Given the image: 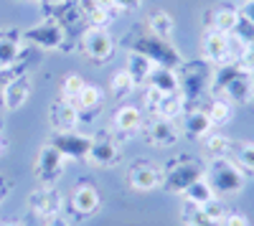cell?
<instances>
[{"label": "cell", "instance_id": "cell-1", "mask_svg": "<svg viewBox=\"0 0 254 226\" xmlns=\"http://www.w3.org/2000/svg\"><path fill=\"white\" fill-rule=\"evenodd\" d=\"M214 97H224L231 105H249L254 94V79L252 74L239 64V61H229V64L214 66V76H211V89Z\"/></svg>", "mask_w": 254, "mask_h": 226}, {"label": "cell", "instance_id": "cell-16", "mask_svg": "<svg viewBox=\"0 0 254 226\" xmlns=\"http://www.w3.org/2000/svg\"><path fill=\"white\" fill-rule=\"evenodd\" d=\"M79 110L66 99H56L54 105L49 107V122L56 127V132H64V130H74L79 125Z\"/></svg>", "mask_w": 254, "mask_h": 226}, {"label": "cell", "instance_id": "cell-43", "mask_svg": "<svg viewBox=\"0 0 254 226\" xmlns=\"http://www.w3.org/2000/svg\"><path fill=\"white\" fill-rule=\"evenodd\" d=\"M5 150V142H3V137H0V153H3Z\"/></svg>", "mask_w": 254, "mask_h": 226}, {"label": "cell", "instance_id": "cell-15", "mask_svg": "<svg viewBox=\"0 0 254 226\" xmlns=\"http://www.w3.org/2000/svg\"><path fill=\"white\" fill-rule=\"evenodd\" d=\"M117 158H120V150H117V142H115V140H110L107 135L92 137L87 160L92 163L94 168H110V166H115Z\"/></svg>", "mask_w": 254, "mask_h": 226}, {"label": "cell", "instance_id": "cell-40", "mask_svg": "<svg viewBox=\"0 0 254 226\" xmlns=\"http://www.w3.org/2000/svg\"><path fill=\"white\" fill-rule=\"evenodd\" d=\"M41 3H46V5H64V3H69V0H41Z\"/></svg>", "mask_w": 254, "mask_h": 226}, {"label": "cell", "instance_id": "cell-4", "mask_svg": "<svg viewBox=\"0 0 254 226\" xmlns=\"http://www.w3.org/2000/svg\"><path fill=\"white\" fill-rule=\"evenodd\" d=\"M130 51H137L142 56H147L155 66H168V69H181L183 66V54L171 44V38H160V36H153V33H142L137 36L132 44H130Z\"/></svg>", "mask_w": 254, "mask_h": 226}, {"label": "cell", "instance_id": "cell-46", "mask_svg": "<svg viewBox=\"0 0 254 226\" xmlns=\"http://www.w3.org/2000/svg\"><path fill=\"white\" fill-rule=\"evenodd\" d=\"M3 196H5V193H3V191H0V198H3Z\"/></svg>", "mask_w": 254, "mask_h": 226}, {"label": "cell", "instance_id": "cell-41", "mask_svg": "<svg viewBox=\"0 0 254 226\" xmlns=\"http://www.w3.org/2000/svg\"><path fill=\"white\" fill-rule=\"evenodd\" d=\"M49 226H69V224H66V221H59V219H56V221H51Z\"/></svg>", "mask_w": 254, "mask_h": 226}, {"label": "cell", "instance_id": "cell-25", "mask_svg": "<svg viewBox=\"0 0 254 226\" xmlns=\"http://www.w3.org/2000/svg\"><path fill=\"white\" fill-rule=\"evenodd\" d=\"M71 105L79 110V114H81V112H94V110H99V105H102V89H99L97 84H92V81H84L79 97L71 102Z\"/></svg>", "mask_w": 254, "mask_h": 226}, {"label": "cell", "instance_id": "cell-9", "mask_svg": "<svg viewBox=\"0 0 254 226\" xmlns=\"http://www.w3.org/2000/svg\"><path fill=\"white\" fill-rule=\"evenodd\" d=\"M66 160H84L89 153V145H92V137L89 135H81L76 130H64V132H54L51 142Z\"/></svg>", "mask_w": 254, "mask_h": 226}, {"label": "cell", "instance_id": "cell-5", "mask_svg": "<svg viewBox=\"0 0 254 226\" xmlns=\"http://www.w3.org/2000/svg\"><path fill=\"white\" fill-rule=\"evenodd\" d=\"M203 173H206V166H203L198 158L181 155V158L168 163V168L163 170V183H160V186L168 193L183 196V191L190 186V183H196L198 178H203Z\"/></svg>", "mask_w": 254, "mask_h": 226}, {"label": "cell", "instance_id": "cell-35", "mask_svg": "<svg viewBox=\"0 0 254 226\" xmlns=\"http://www.w3.org/2000/svg\"><path fill=\"white\" fill-rule=\"evenodd\" d=\"M201 209L206 211V216H208V219H214V221H219V224H221V221H224V216H226V206L219 201V196H216L214 201H208L206 206H201Z\"/></svg>", "mask_w": 254, "mask_h": 226}, {"label": "cell", "instance_id": "cell-8", "mask_svg": "<svg viewBox=\"0 0 254 226\" xmlns=\"http://www.w3.org/2000/svg\"><path fill=\"white\" fill-rule=\"evenodd\" d=\"M81 51L94 64H104L115 56V38L107 26H89L81 33Z\"/></svg>", "mask_w": 254, "mask_h": 226}, {"label": "cell", "instance_id": "cell-20", "mask_svg": "<svg viewBox=\"0 0 254 226\" xmlns=\"http://www.w3.org/2000/svg\"><path fill=\"white\" fill-rule=\"evenodd\" d=\"M153 69H155V64L147 56H142V54H137V51H130L127 54V64H125V71L132 76V81L137 87H145L147 84V76L153 74Z\"/></svg>", "mask_w": 254, "mask_h": 226}, {"label": "cell", "instance_id": "cell-33", "mask_svg": "<svg viewBox=\"0 0 254 226\" xmlns=\"http://www.w3.org/2000/svg\"><path fill=\"white\" fill-rule=\"evenodd\" d=\"M81 87H84V79L79 74H66V76H64V81H61V99L74 102L79 97Z\"/></svg>", "mask_w": 254, "mask_h": 226}, {"label": "cell", "instance_id": "cell-3", "mask_svg": "<svg viewBox=\"0 0 254 226\" xmlns=\"http://www.w3.org/2000/svg\"><path fill=\"white\" fill-rule=\"evenodd\" d=\"M211 76H214V64H208L206 58L183 61V66L178 69V81H181L178 92L186 99V105L198 102L211 89Z\"/></svg>", "mask_w": 254, "mask_h": 226}, {"label": "cell", "instance_id": "cell-39", "mask_svg": "<svg viewBox=\"0 0 254 226\" xmlns=\"http://www.w3.org/2000/svg\"><path fill=\"white\" fill-rule=\"evenodd\" d=\"M94 3H97V8H102L107 15H112V10H117L115 8V0H94Z\"/></svg>", "mask_w": 254, "mask_h": 226}, {"label": "cell", "instance_id": "cell-34", "mask_svg": "<svg viewBox=\"0 0 254 226\" xmlns=\"http://www.w3.org/2000/svg\"><path fill=\"white\" fill-rule=\"evenodd\" d=\"M231 38H234L237 44H242L244 49H247V46H252V44H254V26L249 23L247 18H242V15H239V23L234 26V31H231Z\"/></svg>", "mask_w": 254, "mask_h": 226}, {"label": "cell", "instance_id": "cell-7", "mask_svg": "<svg viewBox=\"0 0 254 226\" xmlns=\"http://www.w3.org/2000/svg\"><path fill=\"white\" fill-rule=\"evenodd\" d=\"M64 173H66V158L54 145H44L38 150L36 166H33V175L38 180V186H56Z\"/></svg>", "mask_w": 254, "mask_h": 226}, {"label": "cell", "instance_id": "cell-21", "mask_svg": "<svg viewBox=\"0 0 254 226\" xmlns=\"http://www.w3.org/2000/svg\"><path fill=\"white\" fill-rule=\"evenodd\" d=\"M71 209L81 216H92L99 209V193L92 186H79L71 193Z\"/></svg>", "mask_w": 254, "mask_h": 226}, {"label": "cell", "instance_id": "cell-36", "mask_svg": "<svg viewBox=\"0 0 254 226\" xmlns=\"http://www.w3.org/2000/svg\"><path fill=\"white\" fill-rule=\"evenodd\" d=\"M221 226H252V224H249V219H247L244 214H239V211H231V214L226 211Z\"/></svg>", "mask_w": 254, "mask_h": 226}, {"label": "cell", "instance_id": "cell-12", "mask_svg": "<svg viewBox=\"0 0 254 226\" xmlns=\"http://www.w3.org/2000/svg\"><path fill=\"white\" fill-rule=\"evenodd\" d=\"M201 49H203V58L208 64H229V49H231V36L219 33V31H206L203 41H201Z\"/></svg>", "mask_w": 254, "mask_h": 226}, {"label": "cell", "instance_id": "cell-13", "mask_svg": "<svg viewBox=\"0 0 254 226\" xmlns=\"http://www.w3.org/2000/svg\"><path fill=\"white\" fill-rule=\"evenodd\" d=\"M31 97V76L28 74H18V76H10L3 87V107L15 112L20 110L28 102Z\"/></svg>", "mask_w": 254, "mask_h": 226}, {"label": "cell", "instance_id": "cell-30", "mask_svg": "<svg viewBox=\"0 0 254 226\" xmlns=\"http://www.w3.org/2000/svg\"><path fill=\"white\" fill-rule=\"evenodd\" d=\"M18 58H20V41L10 36H0V69L15 66Z\"/></svg>", "mask_w": 254, "mask_h": 226}, {"label": "cell", "instance_id": "cell-45", "mask_svg": "<svg viewBox=\"0 0 254 226\" xmlns=\"http://www.w3.org/2000/svg\"><path fill=\"white\" fill-rule=\"evenodd\" d=\"M18 3H28V0H18Z\"/></svg>", "mask_w": 254, "mask_h": 226}, {"label": "cell", "instance_id": "cell-28", "mask_svg": "<svg viewBox=\"0 0 254 226\" xmlns=\"http://www.w3.org/2000/svg\"><path fill=\"white\" fill-rule=\"evenodd\" d=\"M231 142L226 135H219V132H208L203 137V150L211 160H216V158H229L231 155Z\"/></svg>", "mask_w": 254, "mask_h": 226}, {"label": "cell", "instance_id": "cell-6", "mask_svg": "<svg viewBox=\"0 0 254 226\" xmlns=\"http://www.w3.org/2000/svg\"><path fill=\"white\" fill-rule=\"evenodd\" d=\"M20 38H23L26 44L36 46V49L54 51V49H61L64 41H66V26H64L59 18H46V20H41V23L26 28L20 33Z\"/></svg>", "mask_w": 254, "mask_h": 226}, {"label": "cell", "instance_id": "cell-19", "mask_svg": "<svg viewBox=\"0 0 254 226\" xmlns=\"http://www.w3.org/2000/svg\"><path fill=\"white\" fill-rule=\"evenodd\" d=\"M147 87L160 92V94H176L181 81H178V71L176 69H168V66H155L153 74L147 76Z\"/></svg>", "mask_w": 254, "mask_h": 226}, {"label": "cell", "instance_id": "cell-17", "mask_svg": "<svg viewBox=\"0 0 254 226\" xmlns=\"http://www.w3.org/2000/svg\"><path fill=\"white\" fill-rule=\"evenodd\" d=\"M211 130H214V125H211L206 110L193 107V110H186V112H183V135H186V137H190V140H203Z\"/></svg>", "mask_w": 254, "mask_h": 226}, {"label": "cell", "instance_id": "cell-47", "mask_svg": "<svg viewBox=\"0 0 254 226\" xmlns=\"http://www.w3.org/2000/svg\"><path fill=\"white\" fill-rule=\"evenodd\" d=\"M252 79H254V69H252Z\"/></svg>", "mask_w": 254, "mask_h": 226}, {"label": "cell", "instance_id": "cell-37", "mask_svg": "<svg viewBox=\"0 0 254 226\" xmlns=\"http://www.w3.org/2000/svg\"><path fill=\"white\" fill-rule=\"evenodd\" d=\"M115 8L125 10V13H135L142 8V0H115Z\"/></svg>", "mask_w": 254, "mask_h": 226}, {"label": "cell", "instance_id": "cell-23", "mask_svg": "<svg viewBox=\"0 0 254 226\" xmlns=\"http://www.w3.org/2000/svg\"><path fill=\"white\" fill-rule=\"evenodd\" d=\"M183 112H186V99L181 97V92H176V94H163L153 114L176 122L178 117H183Z\"/></svg>", "mask_w": 254, "mask_h": 226}, {"label": "cell", "instance_id": "cell-11", "mask_svg": "<svg viewBox=\"0 0 254 226\" xmlns=\"http://www.w3.org/2000/svg\"><path fill=\"white\" fill-rule=\"evenodd\" d=\"M145 137L153 148H171L178 142L181 130L173 119H163V117H153L145 127Z\"/></svg>", "mask_w": 254, "mask_h": 226}, {"label": "cell", "instance_id": "cell-38", "mask_svg": "<svg viewBox=\"0 0 254 226\" xmlns=\"http://www.w3.org/2000/svg\"><path fill=\"white\" fill-rule=\"evenodd\" d=\"M239 15H242V18H247L249 23L254 26V0H244L242 8H239Z\"/></svg>", "mask_w": 254, "mask_h": 226}, {"label": "cell", "instance_id": "cell-26", "mask_svg": "<svg viewBox=\"0 0 254 226\" xmlns=\"http://www.w3.org/2000/svg\"><path fill=\"white\" fill-rule=\"evenodd\" d=\"M183 198H186V203H193V206H206L208 201L216 198V193L208 186L206 178H198L196 183H190V186L183 191Z\"/></svg>", "mask_w": 254, "mask_h": 226}, {"label": "cell", "instance_id": "cell-22", "mask_svg": "<svg viewBox=\"0 0 254 226\" xmlns=\"http://www.w3.org/2000/svg\"><path fill=\"white\" fill-rule=\"evenodd\" d=\"M208 18H211L208 31H219V33H226V36H231L234 26L239 23V8L224 5V8H216L214 13H208Z\"/></svg>", "mask_w": 254, "mask_h": 226}, {"label": "cell", "instance_id": "cell-24", "mask_svg": "<svg viewBox=\"0 0 254 226\" xmlns=\"http://www.w3.org/2000/svg\"><path fill=\"white\" fill-rule=\"evenodd\" d=\"M176 31V20L171 13H165V10H153L150 15H147V33H153V36H160V38H171Z\"/></svg>", "mask_w": 254, "mask_h": 226}, {"label": "cell", "instance_id": "cell-42", "mask_svg": "<svg viewBox=\"0 0 254 226\" xmlns=\"http://www.w3.org/2000/svg\"><path fill=\"white\" fill-rule=\"evenodd\" d=\"M0 226H18V224H15V221H3Z\"/></svg>", "mask_w": 254, "mask_h": 226}, {"label": "cell", "instance_id": "cell-27", "mask_svg": "<svg viewBox=\"0 0 254 226\" xmlns=\"http://www.w3.org/2000/svg\"><path fill=\"white\" fill-rule=\"evenodd\" d=\"M206 114L211 119V125L221 127V125H226V122H231V117H234V105L226 102L224 97H214L211 105H208V110H206Z\"/></svg>", "mask_w": 254, "mask_h": 226}, {"label": "cell", "instance_id": "cell-18", "mask_svg": "<svg viewBox=\"0 0 254 226\" xmlns=\"http://www.w3.org/2000/svg\"><path fill=\"white\" fill-rule=\"evenodd\" d=\"M115 130L122 135H132L142 130V110L135 105H122L115 112Z\"/></svg>", "mask_w": 254, "mask_h": 226}, {"label": "cell", "instance_id": "cell-32", "mask_svg": "<svg viewBox=\"0 0 254 226\" xmlns=\"http://www.w3.org/2000/svg\"><path fill=\"white\" fill-rule=\"evenodd\" d=\"M135 81H132V76L127 74L125 69H120L115 76H112V81H110V92H112V97L115 99H125V97H130L132 92H135Z\"/></svg>", "mask_w": 254, "mask_h": 226}, {"label": "cell", "instance_id": "cell-31", "mask_svg": "<svg viewBox=\"0 0 254 226\" xmlns=\"http://www.w3.org/2000/svg\"><path fill=\"white\" fill-rule=\"evenodd\" d=\"M231 160L244 170V173H254V142H237L231 145Z\"/></svg>", "mask_w": 254, "mask_h": 226}, {"label": "cell", "instance_id": "cell-44", "mask_svg": "<svg viewBox=\"0 0 254 226\" xmlns=\"http://www.w3.org/2000/svg\"><path fill=\"white\" fill-rule=\"evenodd\" d=\"M249 107L254 110V94H252V99H249Z\"/></svg>", "mask_w": 254, "mask_h": 226}, {"label": "cell", "instance_id": "cell-29", "mask_svg": "<svg viewBox=\"0 0 254 226\" xmlns=\"http://www.w3.org/2000/svg\"><path fill=\"white\" fill-rule=\"evenodd\" d=\"M181 221H183V226H221L219 221L208 219L206 211H203L201 206H193V203H183Z\"/></svg>", "mask_w": 254, "mask_h": 226}, {"label": "cell", "instance_id": "cell-14", "mask_svg": "<svg viewBox=\"0 0 254 226\" xmlns=\"http://www.w3.org/2000/svg\"><path fill=\"white\" fill-rule=\"evenodd\" d=\"M127 180H130V186L135 191H142V193L155 191L163 183V170L158 166H153V163H135L130 173H127Z\"/></svg>", "mask_w": 254, "mask_h": 226}, {"label": "cell", "instance_id": "cell-10", "mask_svg": "<svg viewBox=\"0 0 254 226\" xmlns=\"http://www.w3.org/2000/svg\"><path fill=\"white\" fill-rule=\"evenodd\" d=\"M28 206L33 209V214H38L41 219H56V214L64 206V198L56 191V186H38L31 196H28Z\"/></svg>", "mask_w": 254, "mask_h": 226}, {"label": "cell", "instance_id": "cell-2", "mask_svg": "<svg viewBox=\"0 0 254 226\" xmlns=\"http://www.w3.org/2000/svg\"><path fill=\"white\" fill-rule=\"evenodd\" d=\"M203 178L214 188L216 196H237L247 186V173L231 158H216L206 166Z\"/></svg>", "mask_w": 254, "mask_h": 226}]
</instances>
